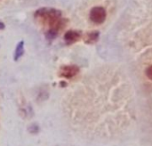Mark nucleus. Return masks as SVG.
I'll list each match as a JSON object with an SVG mask.
<instances>
[{
	"mask_svg": "<svg viewBox=\"0 0 152 146\" xmlns=\"http://www.w3.org/2000/svg\"><path fill=\"white\" fill-rule=\"evenodd\" d=\"M10 0H0V8L4 7L5 4H7L9 3Z\"/></svg>",
	"mask_w": 152,
	"mask_h": 146,
	"instance_id": "nucleus-5",
	"label": "nucleus"
},
{
	"mask_svg": "<svg viewBox=\"0 0 152 146\" xmlns=\"http://www.w3.org/2000/svg\"><path fill=\"white\" fill-rule=\"evenodd\" d=\"M88 43H94V41H96L98 39V37H99V33L98 32H93V33H90L88 36Z\"/></svg>",
	"mask_w": 152,
	"mask_h": 146,
	"instance_id": "nucleus-2",
	"label": "nucleus"
},
{
	"mask_svg": "<svg viewBox=\"0 0 152 146\" xmlns=\"http://www.w3.org/2000/svg\"><path fill=\"white\" fill-rule=\"evenodd\" d=\"M79 37V35L77 32L74 31H69L68 34H66V38H70L71 40H77Z\"/></svg>",
	"mask_w": 152,
	"mask_h": 146,
	"instance_id": "nucleus-3",
	"label": "nucleus"
},
{
	"mask_svg": "<svg viewBox=\"0 0 152 146\" xmlns=\"http://www.w3.org/2000/svg\"><path fill=\"white\" fill-rule=\"evenodd\" d=\"M90 19L96 24L102 23L106 19V11L102 6L94 7L90 12Z\"/></svg>",
	"mask_w": 152,
	"mask_h": 146,
	"instance_id": "nucleus-1",
	"label": "nucleus"
},
{
	"mask_svg": "<svg viewBox=\"0 0 152 146\" xmlns=\"http://www.w3.org/2000/svg\"><path fill=\"white\" fill-rule=\"evenodd\" d=\"M146 75H147V77H148L150 79H151L152 80V65L151 66H150V67L147 69V70H146Z\"/></svg>",
	"mask_w": 152,
	"mask_h": 146,
	"instance_id": "nucleus-4",
	"label": "nucleus"
}]
</instances>
